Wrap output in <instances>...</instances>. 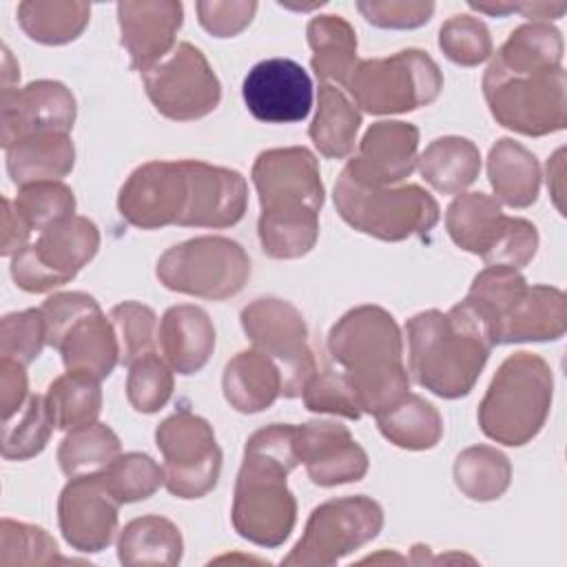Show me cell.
<instances>
[{"mask_svg":"<svg viewBox=\"0 0 567 567\" xmlns=\"http://www.w3.org/2000/svg\"><path fill=\"white\" fill-rule=\"evenodd\" d=\"M567 330V299L554 286H527L514 310L494 332V346L520 341H554Z\"/></svg>","mask_w":567,"mask_h":567,"instance_id":"obj_25","label":"cell"},{"mask_svg":"<svg viewBox=\"0 0 567 567\" xmlns=\"http://www.w3.org/2000/svg\"><path fill=\"white\" fill-rule=\"evenodd\" d=\"M164 288L202 299H228L244 290L250 277L246 250L219 235H204L168 248L157 259Z\"/></svg>","mask_w":567,"mask_h":567,"instance_id":"obj_11","label":"cell"},{"mask_svg":"<svg viewBox=\"0 0 567 567\" xmlns=\"http://www.w3.org/2000/svg\"><path fill=\"white\" fill-rule=\"evenodd\" d=\"M563 155H565V148H558L554 153V157L547 162V186L551 190L554 204L560 210V215L565 210L563 202H560V197H563Z\"/></svg>","mask_w":567,"mask_h":567,"instance_id":"obj_54","label":"cell"},{"mask_svg":"<svg viewBox=\"0 0 567 567\" xmlns=\"http://www.w3.org/2000/svg\"><path fill=\"white\" fill-rule=\"evenodd\" d=\"M551 392L554 377L543 357L534 352L509 354L478 405L481 432L509 447L529 443L547 421Z\"/></svg>","mask_w":567,"mask_h":567,"instance_id":"obj_5","label":"cell"},{"mask_svg":"<svg viewBox=\"0 0 567 567\" xmlns=\"http://www.w3.org/2000/svg\"><path fill=\"white\" fill-rule=\"evenodd\" d=\"M109 319L120 341V363L131 365L137 359L155 352L157 317L140 301H122L111 308Z\"/></svg>","mask_w":567,"mask_h":567,"instance_id":"obj_43","label":"cell"},{"mask_svg":"<svg viewBox=\"0 0 567 567\" xmlns=\"http://www.w3.org/2000/svg\"><path fill=\"white\" fill-rule=\"evenodd\" d=\"M2 423V456L9 461H27L40 454L55 430L40 394H29L24 408Z\"/></svg>","mask_w":567,"mask_h":567,"instance_id":"obj_40","label":"cell"},{"mask_svg":"<svg viewBox=\"0 0 567 567\" xmlns=\"http://www.w3.org/2000/svg\"><path fill=\"white\" fill-rule=\"evenodd\" d=\"M470 9L481 11V13H489V16H505V13H523L529 20H556L565 13L567 4L558 2V4H549V2H496V4H487V2H467Z\"/></svg>","mask_w":567,"mask_h":567,"instance_id":"obj_52","label":"cell"},{"mask_svg":"<svg viewBox=\"0 0 567 567\" xmlns=\"http://www.w3.org/2000/svg\"><path fill=\"white\" fill-rule=\"evenodd\" d=\"M47 346V323L40 308L4 315L0 321V354L2 359L29 365Z\"/></svg>","mask_w":567,"mask_h":567,"instance_id":"obj_47","label":"cell"},{"mask_svg":"<svg viewBox=\"0 0 567 567\" xmlns=\"http://www.w3.org/2000/svg\"><path fill=\"white\" fill-rule=\"evenodd\" d=\"M361 16L381 29H416L425 24L434 13V2L414 0H368L357 2Z\"/></svg>","mask_w":567,"mask_h":567,"instance_id":"obj_49","label":"cell"},{"mask_svg":"<svg viewBox=\"0 0 567 567\" xmlns=\"http://www.w3.org/2000/svg\"><path fill=\"white\" fill-rule=\"evenodd\" d=\"M182 2L137 0L117 4L122 47L133 71H146L175 49V33L182 27Z\"/></svg>","mask_w":567,"mask_h":567,"instance_id":"obj_23","label":"cell"},{"mask_svg":"<svg viewBox=\"0 0 567 567\" xmlns=\"http://www.w3.org/2000/svg\"><path fill=\"white\" fill-rule=\"evenodd\" d=\"M297 465L295 425L272 423L248 436L230 507L233 527L241 538L259 547H279L290 536L297 501L286 476Z\"/></svg>","mask_w":567,"mask_h":567,"instance_id":"obj_2","label":"cell"},{"mask_svg":"<svg viewBox=\"0 0 567 567\" xmlns=\"http://www.w3.org/2000/svg\"><path fill=\"white\" fill-rule=\"evenodd\" d=\"M140 75L155 111L173 122L199 120L219 106L221 84L206 55L190 42H177Z\"/></svg>","mask_w":567,"mask_h":567,"instance_id":"obj_16","label":"cell"},{"mask_svg":"<svg viewBox=\"0 0 567 567\" xmlns=\"http://www.w3.org/2000/svg\"><path fill=\"white\" fill-rule=\"evenodd\" d=\"M239 319L252 348L270 357L279 368L281 396H301L306 383L317 372L301 312L286 299L266 297L248 303Z\"/></svg>","mask_w":567,"mask_h":567,"instance_id":"obj_14","label":"cell"},{"mask_svg":"<svg viewBox=\"0 0 567 567\" xmlns=\"http://www.w3.org/2000/svg\"><path fill=\"white\" fill-rule=\"evenodd\" d=\"M193 202L188 162L153 159L137 166L117 195L120 215L135 228L186 226Z\"/></svg>","mask_w":567,"mask_h":567,"instance_id":"obj_17","label":"cell"},{"mask_svg":"<svg viewBox=\"0 0 567 567\" xmlns=\"http://www.w3.org/2000/svg\"><path fill=\"white\" fill-rule=\"evenodd\" d=\"M7 151V173L16 186L60 182L73 171L75 146L69 133H35L18 140Z\"/></svg>","mask_w":567,"mask_h":567,"instance_id":"obj_26","label":"cell"},{"mask_svg":"<svg viewBox=\"0 0 567 567\" xmlns=\"http://www.w3.org/2000/svg\"><path fill=\"white\" fill-rule=\"evenodd\" d=\"M184 540L175 523L164 516H142L124 525L117 538V558L126 567L166 565L175 567L182 560Z\"/></svg>","mask_w":567,"mask_h":567,"instance_id":"obj_32","label":"cell"},{"mask_svg":"<svg viewBox=\"0 0 567 567\" xmlns=\"http://www.w3.org/2000/svg\"><path fill=\"white\" fill-rule=\"evenodd\" d=\"M224 399L244 414L270 408L281 396V374L270 357L257 348L237 352L224 368Z\"/></svg>","mask_w":567,"mask_h":567,"instance_id":"obj_27","label":"cell"},{"mask_svg":"<svg viewBox=\"0 0 567 567\" xmlns=\"http://www.w3.org/2000/svg\"><path fill=\"white\" fill-rule=\"evenodd\" d=\"M328 350L343 368L363 412L377 416L408 394L401 330L385 308L363 303L348 310L330 328Z\"/></svg>","mask_w":567,"mask_h":567,"instance_id":"obj_4","label":"cell"},{"mask_svg":"<svg viewBox=\"0 0 567 567\" xmlns=\"http://www.w3.org/2000/svg\"><path fill=\"white\" fill-rule=\"evenodd\" d=\"M13 208L31 233H40L53 221L71 217L75 210V197L62 182H35L20 186Z\"/></svg>","mask_w":567,"mask_h":567,"instance_id":"obj_42","label":"cell"},{"mask_svg":"<svg viewBox=\"0 0 567 567\" xmlns=\"http://www.w3.org/2000/svg\"><path fill=\"white\" fill-rule=\"evenodd\" d=\"M361 111L334 84L319 82V102L308 135L323 157L341 159L354 153Z\"/></svg>","mask_w":567,"mask_h":567,"instance_id":"obj_31","label":"cell"},{"mask_svg":"<svg viewBox=\"0 0 567 567\" xmlns=\"http://www.w3.org/2000/svg\"><path fill=\"white\" fill-rule=\"evenodd\" d=\"M29 235H31V230L16 213L13 202L9 197H4L2 199V248H0V252L4 257H13L16 252H20L27 246Z\"/></svg>","mask_w":567,"mask_h":567,"instance_id":"obj_53","label":"cell"},{"mask_svg":"<svg viewBox=\"0 0 567 567\" xmlns=\"http://www.w3.org/2000/svg\"><path fill=\"white\" fill-rule=\"evenodd\" d=\"M303 405L310 412L319 414H334L343 419H361L363 410L354 394V388L350 385L348 377L341 372H315L312 379L306 383L303 392Z\"/></svg>","mask_w":567,"mask_h":567,"instance_id":"obj_48","label":"cell"},{"mask_svg":"<svg viewBox=\"0 0 567 567\" xmlns=\"http://www.w3.org/2000/svg\"><path fill=\"white\" fill-rule=\"evenodd\" d=\"M29 399L27 388V372L24 365L11 359L0 361V408H2V421H9L13 414H18Z\"/></svg>","mask_w":567,"mask_h":567,"instance_id":"obj_51","label":"cell"},{"mask_svg":"<svg viewBox=\"0 0 567 567\" xmlns=\"http://www.w3.org/2000/svg\"><path fill=\"white\" fill-rule=\"evenodd\" d=\"M120 505L104 472L69 478L58 498V525L64 540L86 554L106 549L117 532Z\"/></svg>","mask_w":567,"mask_h":567,"instance_id":"obj_18","label":"cell"},{"mask_svg":"<svg viewBox=\"0 0 567 567\" xmlns=\"http://www.w3.org/2000/svg\"><path fill=\"white\" fill-rule=\"evenodd\" d=\"M563 38L547 22H527L516 27L503 47L496 51L492 64L505 71H554L560 69Z\"/></svg>","mask_w":567,"mask_h":567,"instance_id":"obj_34","label":"cell"},{"mask_svg":"<svg viewBox=\"0 0 567 567\" xmlns=\"http://www.w3.org/2000/svg\"><path fill=\"white\" fill-rule=\"evenodd\" d=\"M332 197L337 213L348 226L381 241L425 235L441 217L436 199L416 184L399 188L365 186L341 171Z\"/></svg>","mask_w":567,"mask_h":567,"instance_id":"obj_6","label":"cell"},{"mask_svg":"<svg viewBox=\"0 0 567 567\" xmlns=\"http://www.w3.org/2000/svg\"><path fill=\"white\" fill-rule=\"evenodd\" d=\"M443 89L439 64L419 49L357 62L346 91L370 115L408 113L432 104Z\"/></svg>","mask_w":567,"mask_h":567,"instance_id":"obj_9","label":"cell"},{"mask_svg":"<svg viewBox=\"0 0 567 567\" xmlns=\"http://www.w3.org/2000/svg\"><path fill=\"white\" fill-rule=\"evenodd\" d=\"M439 47L447 60L461 66H476L492 55V38L474 16H452L439 31Z\"/></svg>","mask_w":567,"mask_h":567,"instance_id":"obj_46","label":"cell"},{"mask_svg":"<svg viewBox=\"0 0 567 567\" xmlns=\"http://www.w3.org/2000/svg\"><path fill=\"white\" fill-rule=\"evenodd\" d=\"M383 509L370 496L330 498L312 509L301 538L281 565L328 567L379 536Z\"/></svg>","mask_w":567,"mask_h":567,"instance_id":"obj_12","label":"cell"},{"mask_svg":"<svg viewBox=\"0 0 567 567\" xmlns=\"http://www.w3.org/2000/svg\"><path fill=\"white\" fill-rule=\"evenodd\" d=\"M487 177L498 202L527 208L538 199L540 166L532 151L512 137H501L487 155Z\"/></svg>","mask_w":567,"mask_h":567,"instance_id":"obj_28","label":"cell"},{"mask_svg":"<svg viewBox=\"0 0 567 567\" xmlns=\"http://www.w3.org/2000/svg\"><path fill=\"white\" fill-rule=\"evenodd\" d=\"M419 128L410 122L381 120L361 137L357 155L346 164L354 182L365 186H392L416 168Z\"/></svg>","mask_w":567,"mask_h":567,"instance_id":"obj_22","label":"cell"},{"mask_svg":"<svg viewBox=\"0 0 567 567\" xmlns=\"http://www.w3.org/2000/svg\"><path fill=\"white\" fill-rule=\"evenodd\" d=\"M75 122V97L58 80H35L22 89L2 91L0 140L9 148L35 133H69Z\"/></svg>","mask_w":567,"mask_h":567,"instance_id":"obj_20","label":"cell"},{"mask_svg":"<svg viewBox=\"0 0 567 567\" xmlns=\"http://www.w3.org/2000/svg\"><path fill=\"white\" fill-rule=\"evenodd\" d=\"M171 394L173 370L157 352H151L128 365L126 399L135 412L153 414L166 405Z\"/></svg>","mask_w":567,"mask_h":567,"instance_id":"obj_45","label":"cell"},{"mask_svg":"<svg viewBox=\"0 0 567 567\" xmlns=\"http://www.w3.org/2000/svg\"><path fill=\"white\" fill-rule=\"evenodd\" d=\"M567 75L554 71H505L489 62L483 95L492 117L520 135L540 137L567 126Z\"/></svg>","mask_w":567,"mask_h":567,"instance_id":"obj_8","label":"cell"},{"mask_svg":"<svg viewBox=\"0 0 567 567\" xmlns=\"http://www.w3.org/2000/svg\"><path fill=\"white\" fill-rule=\"evenodd\" d=\"M47 323V346L62 354L66 372L95 381L120 363V341L100 303L86 292H58L40 306Z\"/></svg>","mask_w":567,"mask_h":567,"instance_id":"obj_7","label":"cell"},{"mask_svg":"<svg viewBox=\"0 0 567 567\" xmlns=\"http://www.w3.org/2000/svg\"><path fill=\"white\" fill-rule=\"evenodd\" d=\"M164 456V487L177 498H202L219 481L221 450L210 423L190 410H179L155 430Z\"/></svg>","mask_w":567,"mask_h":567,"instance_id":"obj_15","label":"cell"},{"mask_svg":"<svg viewBox=\"0 0 567 567\" xmlns=\"http://www.w3.org/2000/svg\"><path fill=\"white\" fill-rule=\"evenodd\" d=\"M104 476L122 505L144 501L164 485V467L144 452L120 454L104 470Z\"/></svg>","mask_w":567,"mask_h":567,"instance_id":"obj_44","label":"cell"},{"mask_svg":"<svg viewBox=\"0 0 567 567\" xmlns=\"http://www.w3.org/2000/svg\"><path fill=\"white\" fill-rule=\"evenodd\" d=\"M454 483L472 501H494L512 483L509 458L489 445H472L454 461Z\"/></svg>","mask_w":567,"mask_h":567,"instance_id":"obj_37","label":"cell"},{"mask_svg":"<svg viewBox=\"0 0 567 567\" xmlns=\"http://www.w3.org/2000/svg\"><path fill=\"white\" fill-rule=\"evenodd\" d=\"M100 230L80 215L64 217L40 230L11 259V277L27 292H49L69 284L97 252Z\"/></svg>","mask_w":567,"mask_h":567,"instance_id":"obj_13","label":"cell"},{"mask_svg":"<svg viewBox=\"0 0 567 567\" xmlns=\"http://www.w3.org/2000/svg\"><path fill=\"white\" fill-rule=\"evenodd\" d=\"M525 290H527V281L516 268L487 266L474 277L463 301L485 323L494 343L496 328L514 310V306L520 301Z\"/></svg>","mask_w":567,"mask_h":567,"instance_id":"obj_35","label":"cell"},{"mask_svg":"<svg viewBox=\"0 0 567 567\" xmlns=\"http://www.w3.org/2000/svg\"><path fill=\"white\" fill-rule=\"evenodd\" d=\"M295 450L308 478L319 487L357 483L368 472V454L337 421H308L295 425Z\"/></svg>","mask_w":567,"mask_h":567,"instance_id":"obj_21","label":"cell"},{"mask_svg":"<svg viewBox=\"0 0 567 567\" xmlns=\"http://www.w3.org/2000/svg\"><path fill=\"white\" fill-rule=\"evenodd\" d=\"M157 346L173 372H199L215 350V328L208 312L193 303L168 308L157 326Z\"/></svg>","mask_w":567,"mask_h":567,"instance_id":"obj_24","label":"cell"},{"mask_svg":"<svg viewBox=\"0 0 567 567\" xmlns=\"http://www.w3.org/2000/svg\"><path fill=\"white\" fill-rule=\"evenodd\" d=\"M306 33L312 49L310 66L319 82L346 89L357 66V35L350 22L341 16H317Z\"/></svg>","mask_w":567,"mask_h":567,"instance_id":"obj_29","label":"cell"},{"mask_svg":"<svg viewBox=\"0 0 567 567\" xmlns=\"http://www.w3.org/2000/svg\"><path fill=\"white\" fill-rule=\"evenodd\" d=\"M252 184L259 195L257 235L261 250L272 259H299L319 237L323 184L317 157L303 146L261 151L252 164Z\"/></svg>","mask_w":567,"mask_h":567,"instance_id":"obj_1","label":"cell"},{"mask_svg":"<svg viewBox=\"0 0 567 567\" xmlns=\"http://www.w3.org/2000/svg\"><path fill=\"white\" fill-rule=\"evenodd\" d=\"M241 97L255 120L266 124H292L308 117L315 89L299 62L290 58H268L246 73Z\"/></svg>","mask_w":567,"mask_h":567,"instance_id":"obj_19","label":"cell"},{"mask_svg":"<svg viewBox=\"0 0 567 567\" xmlns=\"http://www.w3.org/2000/svg\"><path fill=\"white\" fill-rule=\"evenodd\" d=\"M445 228L452 241L487 266H527L538 250V230L523 217H507L496 197L461 193L445 210Z\"/></svg>","mask_w":567,"mask_h":567,"instance_id":"obj_10","label":"cell"},{"mask_svg":"<svg viewBox=\"0 0 567 567\" xmlns=\"http://www.w3.org/2000/svg\"><path fill=\"white\" fill-rule=\"evenodd\" d=\"M381 434L403 450H430L443 436L439 410L419 394L408 392L394 405L374 416Z\"/></svg>","mask_w":567,"mask_h":567,"instance_id":"obj_33","label":"cell"},{"mask_svg":"<svg viewBox=\"0 0 567 567\" xmlns=\"http://www.w3.org/2000/svg\"><path fill=\"white\" fill-rule=\"evenodd\" d=\"M120 456V439L104 423H89L69 430L58 447L60 470L73 478L80 474L104 472Z\"/></svg>","mask_w":567,"mask_h":567,"instance_id":"obj_39","label":"cell"},{"mask_svg":"<svg viewBox=\"0 0 567 567\" xmlns=\"http://www.w3.org/2000/svg\"><path fill=\"white\" fill-rule=\"evenodd\" d=\"M69 563L60 556L55 538L29 523L2 518L0 523V565H58Z\"/></svg>","mask_w":567,"mask_h":567,"instance_id":"obj_41","label":"cell"},{"mask_svg":"<svg viewBox=\"0 0 567 567\" xmlns=\"http://www.w3.org/2000/svg\"><path fill=\"white\" fill-rule=\"evenodd\" d=\"M412 379L441 399L472 392L494 348L485 323L465 301L447 312L423 310L405 323Z\"/></svg>","mask_w":567,"mask_h":567,"instance_id":"obj_3","label":"cell"},{"mask_svg":"<svg viewBox=\"0 0 567 567\" xmlns=\"http://www.w3.org/2000/svg\"><path fill=\"white\" fill-rule=\"evenodd\" d=\"M89 2L24 0L18 4V22L22 31L40 44H66L75 40L89 24Z\"/></svg>","mask_w":567,"mask_h":567,"instance_id":"obj_36","label":"cell"},{"mask_svg":"<svg viewBox=\"0 0 567 567\" xmlns=\"http://www.w3.org/2000/svg\"><path fill=\"white\" fill-rule=\"evenodd\" d=\"M47 410L55 430H75L80 425L95 423L102 410L100 381L64 372L51 381L47 394Z\"/></svg>","mask_w":567,"mask_h":567,"instance_id":"obj_38","label":"cell"},{"mask_svg":"<svg viewBox=\"0 0 567 567\" xmlns=\"http://www.w3.org/2000/svg\"><path fill=\"white\" fill-rule=\"evenodd\" d=\"M423 179L443 195H458L481 173V153L467 137L445 135L427 144L416 159Z\"/></svg>","mask_w":567,"mask_h":567,"instance_id":"obj_30","label":"cell"},{"mask_svg":"<svg viewBox=\"0 0 567 567\" xmlns=\"http://www.w3.org/2000/svg\"><path fill=\"white\" fill-rule=\"evenodd\" d=\"M199 24L215 38H233L239 31H244L255 11L257 2H213V0H202L195 4Z\"/></svg>","mask_w":567,"mask_h":567,"instance_id":"obj_50","label":"cell"}]
</instances>
